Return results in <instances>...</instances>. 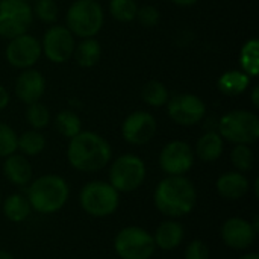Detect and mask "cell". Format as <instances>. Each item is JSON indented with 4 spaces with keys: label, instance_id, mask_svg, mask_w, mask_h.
<instances>
[{
    "label": "cell",
    "instance_id": "6da1fadb",
    "mask_svg": "<svg viewBox=\"0 0 259 259\" xmlns=\"http://www.w3.org/2000/svg\"><path fill=\"white\" fill-rule=\"evenodd\" d=\"M199 202L194 182L187 176H165L153 190V205L167 219H182L190 215Z\"/></svg>",
    "mask_w": 259,
    "mask_h": 259
},
{
    "label": "cell",
    "instance_id": "7a4b0ae2",
    "mask_svg": "<svg viewBox=\"0 0 259 259\" xmlns=\"http://www.w3.org/2000/svg\"><path fill=\"white\" fill-rule=\"evenodd\" d=\"M112 147L106 138L93 131H80L68 140L67 161L79 173H99L109 165Z\"/></svg>",
    "mask_w": 259,
    "mask_h": 259
},
{
    "label": "cell",
    "instance_id": "3957f363",
    "mask_svg": "<svg viewBox=\"0 0 259 259\" xmlns=\"http://www.w3.org/2000/svg\"><path fill=\"white\" fill-rule=\"evenodd\" d=\"M26 197L33 212L52 215L67 205L70 199V185L62 176L46 173L30 181Z\"/></svg>",
    "mask_w": 259,
    "mask_h": 259
},
{
    "label": "cell",
    "instance_id": "277c9868",
    "mask_svg": "<svg viewBox=\"0 0 259 259\" xmlns=\"http://www.w3.org/2000/svg\"><path fill=\"white\" fill-rule=\"evenodd\" d=\"M120 193L108 181H90L79 191L80 209L93 219L114 215L120 206Z\"/></svg>",
    "mask_w": 259,
    "mask_h": 259
},
{
    "label": "cell",
    "instance_id": "5b68a950",
    "mask_svg": "<svg viewBox=\"0 0 259 259\" xmlns=\"http://www.w3.org/2000/svg\"><path fill=\"white\" fill-rule=\"evenodd\" d=\"M147 178V167L143 158L134 153H123L111 159L108 182L120 193L131 194L140 190Z\"/></svg>",
    "mask_w": 259,
    "mask_h": 259
},
{
    "label": "cell",
    "instance_id": "8992f818",
    "mask_svg": "<svg viewBox=\"0 0 259 259\" xmlns=\"http://www.w3.org/2000/svg\"><path fill=\"white\" fill-rule=\"evenodd\" d=\"M217 132L228 143L252 146L259 138V117L247 109L229 111L219 120Z\"/></svg>",
    "mask_w": 259,
    "mask_h": 259
},
{
    "label": "cell",
    "instance_id": "52a82bcc",
    "mask_svg": "<svg viewBox=\"0 0 259 259\" xmlns=\"http://www.w3.org/2000/svg\"><path fill=\"white\" fill-rule=\"evenodd\" d=\"M105 12L97 0H74L65 14L67 29L82 38H94L103 27Z\"/></svg>",
    "mask_w": 259,
    "mask_h": 259
},
{
    "label": "cell",
    "instance_id": "ba28073f",
    "mask_svg": "<svg viewBox=\"0 0 259 259\" xmlns=\"http://www.w3.org/2000/svg\"><path fill=\"white\" fill-rule=\"evenodd\" d=\"M112 247L120 259H152L158 250L153 235L137 225L121 228L114 237Z\"/></svg>",
    "mask_w": 259,
    "mask_h": 259
},
{
    "label": "cell",
    "instance_id": "9c48e42d",
    "mask_svg": "<svg viewBox=\"0 0 259 259\" xmlns=\"http://www.w3.org/2000/svg\"><path fill=\"white\" fill-rule=\"evenodd\" d=\"M33 23V11L27 0H0V36L12 39L27 33Z\"/></svg>",
    "mask_w": 259,
    "mask_h": 259
},
{
    "label": "cell",
    "instance_id": "30bf717a",
    "mask_svg": "<svg viewBox=\"0 0 259 259\" xmlns=\"http://www.w3.org/2000/svg\"><path fill=\"white\" fill-rule=\"evenodd\" d=\"M258 232V215H255L253 220L244 217H229L220 228V238L226 247L237 252H246L255 244Z\"/></svg>",
    "mask_w": 259,
    "mask_h": 259
},
{
    "label": "cell",
    "instance_id": "8fae6325",
    "mask_svg": "<svg viewBox=\"0 0 259 259\" xmlns=\"http://www.w3.org/2000/svg\"><path fill=\"white\" fill-rule=\"evenodd\" d=\"M167 114L175 124L191 127L205 118L206 105L199 96L193 93H179L170 96L167 102Z\"/></svg>",
    "mask_w": 259,
    "mask_h": 259
},
{
    "label": "cell",
    "instance_id": "7c38bea8",
    "mask_svg": "<svg viewBox=\"0 0 259 259\" xmlns=\"http://www.w3.org/2000/svg\"><path fill=\"white\" fill-rule=\"evenodd\" d=\"M196 162L193 147L184 140L168 141L159 152L158 164L165 176H187Z\"/></svg>",
    "mask_w": 259,
    "mask_h": 259
},
{
    "label": "cell",
    "instance_id": "4fadbf2b",
    "mask_svg": "<svg viewBox=\"0 0 259 259\" xmlns=\"http://www.w3.org/2000/svg\"><path fill=\"white\" fill-rule=\"evenodd\" d=\"M74 47H76V38L67 29V26L53 24L44 32L41 41V50L50 62L64 64L70 61L73 58Z\"/></svg>",
    "mask_w": 259,
    "mask_h": 259
},
{
    "label": "cell",
    "instance_id": "5bb4252c",
    "mask_svg": "<svg viewBox=\"0 0 259 259\" xmlns=\"http://www.w3.org/2000/svg\"><path fill=\"white\" fill-rule=\"evenodd\" d=\"M8 46L5 49V58L8 64L18 70L32 68L41 58V42L33 35L23 33L12 39H8Z\"/></svg>",
    "mask_w": 259,
    "mask_h": 259
},
{
    "label": "cell",
    "instance_id": "9a60e30c",
    "mask_svg": "<svg viewBox=\"0 0 259 259\" xmlns=\"http://www.w3.org/2000/svg\"><path fill=\"white\" fill-rule=\"evenodd\" d=\"M121 137L131 146L149 144L158 131L156 118L149 111H134L121 123Z\"/></svg>",
    "mask_w": 259,
    "mask_h": 259
},
{
    "label": "cell",
    "instance_id": "2e32d148",
    "mask_svg": "<svg viewBox=\"0 0 259 259\" xmlns=\"http://www.w3.org/2000/svg\"><path fill=\"white\" fill-rule=\"evenodd\" d=\"M15 96L24 105L39 102L46 93V77L35 68L21 70L14 85Z\"/></svg>",
    "mask_w": 259,
    "mask_h": 259
},
{
    "label": "cell",
    "instance_id": "e0dca14e",
    "mask_svg": "<svg viewBox=\"0 0 259 259\" xmlns=\"http://www.w3.org/2000/svg\"><path fill=\"white\" fill-rule=\"evenodd\" d=\"M250 181L246 173H240L237 170L222 173L215 181L217 194L228 202H238L244 199L250 191Z\"/></svg>",
    "mask_w": 259,
    "mask_h": 259
},
{
    "label": "cell",
    "instance_id": "ac0fdd59",
    "mask_svg": "<svg viewBox=\"0 0 259 259\" xmlns=\"http://www.w3.org/2000/svg\"><path fill=\"white\" fill-rule=\"evenodd\" d=\"M3 176L14 187H27L33 179V168L27 156L21 153H12L3 159Z\"/></svg>",
    "mask_w": 259,
    "mask_h": 259
},
{
    "label": "cell",
    "instance_id": "d6986e66",
    "mask_svg": "<svg viewBox=\"0 0 259 259\" xmlns=\"http://www.w3.org/2000/svg\"><path fill=\"white\" fill-rule=\"evenodd\" d=\"M152 235L156 249L171 252L182 246L185 240V228L178 219H167L156 226Z\"/></svg>",
    "mask_w": 259,
    "mask_h": 259
},
{
    "label": "cell",
    "instance_id": "ffe728a7",
    "mask_svg": "<svg viewBox=\"0 0 259 259\" xmlns=\"http://www.w3.org/2000/svg\"><path fill=\"white\" fill-rule=\"evenodd\" d=\"M193 150L196 159L211 164L222 158L225 152V140L220 137L217 131H206L202 137H199L196 147Z\"/></svg>",
    "mask_w": 259,
    "mask_h": 259
},
{
    "label": "cell",
    "instance_id": "44dd1931",
    "mask_svg": "<svg viewBox=\"0 0 259 259\" xmlns=\"http://www.w3.org/2000/svg\"><path fill=\"white\" fill-rule=\"evenodd\" d=\"M0 209L5 215V219L15 225L24 223L33 212L26 194H21V193L9 194L5 200H2Z\"/></svg>",
    "mask_w": 259,
    "mask_h": 259
},
{
    "label": "cell",
    "instance_id": "7402d4cb",
    "mask_svg": "<svg viewBox=\"0 0 259 259\" xmlns=\"http://www.w3.org/2000/svg\"><path fill=\"white\" fill-rule=\"evenodd\" d=\"M250 82H252V77H249L244 71L228 70L219 77L217 88L222 94L228 97H235L247 91V88L250 87Z\"/></svg>",
    "mask_w": 259,
    "mask_h": 259
},
{
    "label": "cell",
    "instance_id": "603a6c76",
    "mask_svg": "<svg viewBox=\"0 0 259 259\" xmlns=\"http://www.w3.org/2000/svg\"><path fill=\"white\" fill-rule=\"evenodd\" d=\"M73 58L82 68H91L97 65L102 58V44L96 38H82L74 47Z\"/></svg>",
    "mask_w": 259,
    "mask_h": 259
},
{
    "label": "cell",
    "instance_id": "cb8c5ba5",
    "mask_svg": "<svg viewBox=\"0 0 259 259\" xmlns=\"http://www.w3.org/2000/svg\"><path fill=\"white\" fill-rule=\"evenodd\" d=\"M46 146H47L46 137L41 134V131H35V129L24 131L21 135H18L17 140V150L27 158L41 155Z\"/></svg>",
    "mask_w": 259,
    "mask_h": 259
},
{
    "label": "cell",
    "instance_id": "d4e9b609",
    "mask_svg": "<svg viewBox=\"0 0 259 259\" xmlns=\"http://www.w3.org/2000/svg\"><path fill=\"white\" fill-rule=\"evenodd\" d=\"M240 65L249 77L259 74V41L258 38L247 39L240 50Z\"/></svg>",
    "mask_w": 259,
    "mask_h": 259
},
{
    "label": "cell",
    "instance_id": "484cf974",
    "mask_svg": "<svg viewBox=\"0 0 259 259\" xmlns=\"http://www.w3.org/2000/svg\"><path fill=\"white\" fill-rule=\"evenodd\" d=\"M141 99L146 105L152 108H161L167 105L170 99V91L165 83L159 80H149L141 88Z\"/></svg>",
    "mask_w": 259,
    "mask_h": 259
},
{
    "label": "cell",
    "instance_id": "4316f807",
    "mask_svg": "<svg viewBox=\"0 0 259 259\" xmlns=\"http://www.w3.org/2000/svg\"><path fill=\"white\" fill-rule=\"evenodd\" d=\"M55 127L61 137L70 140L82 131V121L74 111L62 109L55 117Z\"/></svg>",
    "mask_w": 259,
    "mask_h": 259
},
{
    "label": "cell",
    "instance_id": "83f0119b",
    "mask_svg": "<svg viewBox=\"0 0 259 259\" xmlns=\"http://www.w3.org/2000/svg\"><path fill=\"white\" fill-rule=\"evenodd\" d=\"M229 159L234 170L240 173H249L255 167V152L252 146L247 144H234L229 153Z\"/></svg>",
    "mask_w": 259,
    "mask_h": 259
},
{
    "label": "cell",
    "instance_id": "f1b7e54d",
    "mask_svg": "<svg viewBox=\"0 0 259 259\" xmlns=\"http://www.w3.org/2000/svg\"><path fill=\"white\" fill-rule=\"evenodd\" d=\"M26 106L27 108H26L24 117H26L27 124L32 129L42 131V129H46L50 124V120H52L50 111H49V108L41 100L35 102V103H30V105H26Z\"/></svg>",
    "mask_w": 259,
    "mask_h": 259
},
{
    "label": "cell",
    "instance_id": "f546056e",
    "mask_svg": "<svg viewBox=\"0 0 259 259\" xmlns=\"http://www.w3.org/2000/svg\"><path fill=\"white\" fill-rule=\"evenodd\" d=\"M109 14L120 23H131L137 18V0H109Z\"/></svg>",
    "mask_w": 259,
    "mask_h": 259
},
{
    "label": "cell",
    "instance_id": "4dcf8cb0",
    "mask_svg": "<svg viewBox=\"0 0 259 259\" xmlns=\"http://www.w3.org/2000/svg\"><path fill=\"white\" fill-rule=\"evenodd\" d=\"M17 132L6 123H0V159L17 152Z\"/></svg>",
    "mask_w": 259,
    "mask_h": 259
},
{
    "label": "cell",
    "instance_id": "1f68e13d",
    "mask_svg": "<svg viewBox=\"0 0 259 259\" xmlns=\"http://www.w3.org/2000/svg\"><path fill=\"white\" fill-rule=\"evenodd\" d=\"M32 11L33 17L44 23H55L59 14V8L55 0H36Z\"/></svg>",
    "mask_w": 259,
    "mask_h": 259
},
{
    "label": "cell",
    "instance_id": "d6a6232c",
    "mask_svg": "<svg viewBox=\"0 0 259 259\" xmlns=\"http://www.w3.org/2000/svg\"><path fill=\"white\" fill-rule=\"evenodd\" d=\"M140 21V24L143 27H156L161 21V12L156 6L153 5H143V6H138V11H137V18Z\"/></svg>",
    "mask_w": 259,
    "mask_h": 259
},
{
    "label": "cell",
    "instance_id": "836d02e7",
    "mask_svg": "<svg viewBox=\"0 0 259 259\" xmlns=\"http://www.w3.org/2000/svg\"><path fill=\"white\" fill-rule=\"evenodd\" d=\"M184 259H211V250L202 240H191L184 249Z\"/></svg>",
    "mask_w": 259,
    "mask_h": 259
},
{
    "label": "cell",
    "instance_id": "e575fe53",
    "mask_svg": "<svg viewBox=\"0 0 259 259\" xmlns=\"http://www.w3.org/2000/svg\"><path fill=\"white\" fill-rule=\"evenodd\" d=\"M9 100H11V96H9L8 90L3 85H0V111L9 105Z\"/></svg>",
    "mask_w": 259,
    "mask_h": 259
},
{
    "label": "cell",
    "instance_id": "d590c367",
    "mask_svg": "<svg viewBox=\"0 0 259 259\" xmlns=\"http://www.w3.org/2000/svg\"><path fill=\"white\" fill-rule=\"evenodd\" d=\"M250 100H252V105L253 108H258L259 106V87L255 85L252 88V93H250Z\"/></svg>",
    "mask_w": 259,
    "mask_h": 259
},
{
    "label": "cell",
    "instance_id": "8d00e7d4",
    "mask_svg": "<svg viewBox=\"0 0 259 259\" xmlns=\"http://www.w3.org/2000/svg\"><path fill=\"white\" fill-rule=\"evenodd\" d=\"M170 2L175 3V5H178V6L185 8V6H193V5H196L199 0H170Z\"/></svg>",
    "mask_w": 259,
    "mask_h": 259
},
{
    "label": "cell",
    "instance_id": "74e56055",
    "mask_svg": "<svg viewBox=\"0 0 259 259\" xmlns=\"http://www.w3.org/2000/svg\"><path fill=\"white\" fill-rule=\"evenodd\" d=\"M238 259H259V253H256V252H247V253L241 255Z\"/></svg>",
    "mask_w": 259,
    "mask_h": 259
},
{
    "label": "cell",
    "instance_id": "f35d334b",
    "mask_svg": "<svg viewBox=\"0 0 259 259\" xmlns=\"http://www.w3.org/2000/svg\"><path fill=\"white\" fill-rule=\"evenodd\" d=\"M0 259H15L8 250H5V249H0Z\"/></svg>",
    "mask_w": 259,
    "mask_h": 259
},
{
    "label": "cell",
    "instance_id": "ab89813d",
    "mask_svg": "<svg viewBox=\"0 0 259 259\" xmlns=\"http://www.w3.org/2000/svg\"><path fill=\"white\" fill-rule=\"evenodd\" d=\"M0 205H2V194H0Z\"/></svg>",
    "mask_w": 259,
    "mask_h": 259
}]
</instances>
